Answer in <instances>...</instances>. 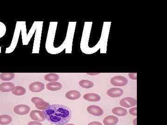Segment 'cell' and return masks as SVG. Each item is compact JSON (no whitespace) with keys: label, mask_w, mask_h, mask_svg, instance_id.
I'll use <instances>...</instances> for the list:
<instances>
[{"label":"cell","mask_w":167,"mask_h":125,"mask_svg":"<svg viewBox=\"0 0 167 125\" xmlns=\"http://www.w3.org/2000/svg\"><path fill=\"white\" fill-rule=\"evenodd\" d=\"M43 112L48 121L58 125L67 123L70 120L72 114L70 108L66 106L59 104L50 105Z\"/></svg>","instance_id":"obj_1"},{"label":"cell","mask_w":167,"mask_h":125,"mask_svg":"<svg viewBox=\"0 0 167 125\" xmlns=\"http://www.w3.org/2000/svg\"><path fill=\"white\" fill-rule=\"evenodd\" d=\"M57 21H51L49 24V28L47 32V38L45 42V49L47 52L51 54H57L62 52L66 47V42L59 47L54 46V40L57 27Z\"/></svg>","instance_id":"obj_2"},{"label":"cell","mask_w":167,"mask_h":125,"mask_svg":"<svg viewBox=\"0 0 167 125\" xmlns=\"http://www.w3.org/2000/svg\"><path fill=\"white\" fill-rule=\"evenodd\" d=\"M21 22L22 21H17L11 44L9 47H7L6 49V53H10L12 52H14V50L16 47L19 39L20 31H21Z\"/></svg>","instance_id":"obj_3"},{"label":"cell","mask_w":167,"mask_h":125,"mask_svg":"<svg viewBox=\"0 0 167 125\" xmlns=\"http://www.w3.org/2000/svg\"><path fill=\"white\" fill-rule=\"evenodd\" d=\"M43 21H39L38 27L35 31V38L33 42L32 53H40V44L41 38Z\"/></svg>","instance_id":"obj_4"},{"label":"cell","mask_w":167,"mask_h":125,"mask_svg":"<svg viewBox=\"0 0 167 125\" xmlns=\"http://www.w3.org/2000/svg\"><path fill=\"white\" fill-rule=\"evenodd\" d=\"M76 23V22H69L66 38L65 40L66 43V47H67L66 53L71 52L72 38H73V33L75 30Z\"/></svg>","instance_id":"obj_5"},{"label":"cell","mask_w":167,"mask_h":125,"mask_svg":"<svg viewBox=\"0 0 167 125\" xmlns=\"http://www.w3.org/2000/svg\"><path fill=\"white\" fill-rule=\"evenodd\" d=\"M31 102L35 104L36 108L39 110H44L50 105L49 103L45 102L43 99L39 97H32Z\"/></svg>","instance_id":"obj_6"},{"label":"cell","mask_w":167,"mask_h":125,"mask_svg":"<svg viewBox=\"0 0 167 125\" xmlns=\"http://www.w3.org/2000/svg\"><path fill=\"white\" fill-rule=\"evenodd\" d=\"M128 82V79L123 76H116L111 78L110 79V83L115 86L122 87L127 85Z\"/></svg>","instance_id":"obj_7"},{"label":"cell","mask_w":167,"mask_h":125,"mask_svg":"<svg viewBox=\"0 0 167 125\" xmlns=\"http://www.w3.org/2000/svg\"><path fill=\"white\" fill-rule=\"evenodd\" d=\"M120 104L123 107H129L135 106L136 105V100L135 98L131 97H125L120 101Z\"/></svg>","instance_id":"obj_8"},{"label":"cell","mask_w":167,"mask_h":125,"mask_svg":"<svg viewBox=\"0 0 167 125\" xmlns=\"http://www.w3.org/2000/svg\"><path fill=\"white\" fill-rule=\"evenodd\" d=\"M14 112L19 115H26L30 111V106L27 105L20 104L16 106L14 108Z\"/></svg>","instance_id":"obj_9"},{"label":"cell","mask_w":167,"mask_h":125,"mask_svg":"<svg viewBox=\"0 0 167 125\" xmlns=\"http://www.w3.org/2000/svg\"><path fill=\"white\" fill-rule=\"evenodd\" d=\"M30 117L32 120L37 121H43L45 119L43 112L39 110H32L30 114Z\"/></svg>","instance_id":"obj_10"},{"label":"cell","mask_w":167,"mask_h":125,"mask_svg":"<svg viewBox=\"0 0 167 125\" xmlns=\"http://www.w3.org/2000/svg\"><path fill=\"white\" fill-rule=\"evenodd\" d=\"M29 90L33 92H39L45 89V85L43 83L40 81H35L31 83L28 86Z\"/></svg>","instance_id":"obj_11"},{"label":"cell","mask_w":167,"mask_h":125,"mask_svg":"<svg viewBox=\"0 0 167 125\" xmlns=\"http://www.w3.org/2000/svg\"><path fill=\"white\" fill-rule=\"evenodd\" d=\"M87 111L89 114L96 116L102 115L104 113L103 109L96 105L89 106L87 107Z\"/></svg>","instance_id":"obj_12"},{"label":"cell","mask_w":167,"mask_h":125,"mask_svg":"<svg viewBox=\"0 0 167 125\" xmlns=\"http://www.w3.org/2000/svg\"><path fill=\"white\" fill-rule=\"evenodd\" d=\"M123 90L120 88H112L108 90L107 94L109 97L116 98L121 97L123 94Z\"/></svg>","instance_id":"obj_13"},{"label":"cell","mask_w":167,"mask_h":125,"mask_svg":"<svg viewBox=\"0 0 167 125\" xmlns=\"http://www.w3.org/2000/svg\"><path fill=\"white\" fill-rule=\"evenodd\" d=\"M15 88L14 83L11 82H5L0 84V91L8 92L13 90Z\"/></svg>","instance_id":"obj_14"},{"label":"cell","mask_w":167,"mask_h":125,"mask_svg":"<svg viewBox=\"0 0 167 125\" xmlns=\"http://www.w3.org/2000/svg\"><path fill=\"white\" fill-rule=\"evenodd\" d=\"M83 98L89 102H98L101 100V97L98 94L95 93H87L84 94Z\"/></svg>","instance_id":"obj_15"},{"label":"cell","mask_w":167,"mask_h":125,"mask_svg":"<svg viewBox=\"0 0 167 125\" xmlns=\"http://www.w3.org/2000/svg\"><path fill=\"white\" fill-rule=\"evenodd\" d=\"M118 122V118L113 115L108 116L103 120V123L105 125H116Z\"/></svg>","instance_id":"obj_16"},{"label":"cell","mask_w":167,"mask_h":125,"mask_svg":"<svg viewBox=\"0 0 167 125\" xmlns=\"http://www.w3.org/2000/svg\"><path fill=\"white\" fill-rule=\"evenodd\" d=\"M21 35H22V44L23 45H28V44L27 42V28H26V21H23L21 22Z\"/></svg>","instance_id":"obj_17"},{"label":"cell","mask_w":167,"mask_h":125,"mask_svg":"<svg viewBox=\"0 0 167 125\" xmlns=\"http://www.w3.org/2000/svg\"><path fill=\"white\" fill-rule=\"evenodd\" d=\"M66 98L70 100H77L80 97L81 94L77 90H70L66 93L65 94Z\"/></svg>","instance_id":"obj_18"},{"label":"cell","mask_w":167,"mask_h":125,"mask_svg":"<svg viewBox=\"0 0 167 125\" xmlns=\"http://www.w3.org/2000/svg\"><path fill=\"white\" fill-rule=\"evenodd\" d=\"M47 90L51 91H57L61 90L62 88V85L58 82H52L47 83L46 85Z\"/></svg>","instance_id":"obj_19"},{"label":"cell","mask_w":167,"mask_h":125,"mask_svg":"<svg viewBox=\"0 0 167 125\" xmlns=\"http://www.w3.org/2000/svg\"><path fill=\"white\" fill-rule=\"evenodd\" d=\"M39 21H35L33 22L30 30L29 31L28 33L27 34V42H28V44L29 43L31 39L32 38L33 33L35 32L36 29H37V27H38V24H39Z\"/></svg>","instance_id":"obj_20"},{"label":"cell","mask_w":167,"mask_h":125,"mask_svg":"<svg viewBox=\"0 0 167 125\" xmlns=\"http://www.w3.org/2000/svg\"><path fill=\"white\" fill-rule=\"evenodd\" d=\"M112 112L116 115L119 116H123L126 115L128 114L127 110L122 107H114L112 109Z\"/></svg>","instance_id":"obj_21"},{"label":"cell","mask_w":167,"mask_h":125,"mask_svg":"<svg viewBox=\"0 0 167 125\" xmlns=\"http://www.w3.org/2000/svg\"><path fill=\"white\" fill-rule=\"evenodd\" d=\"M27 90L24 87L22 86H15L14 90L12 91V93L17 96H21L25 94Z\"/></svg>","instance_id":"obj_22"},{"label":"cell","mask_w":167,"mask_h":125,"mask_svg":"<svg viewBox=\"0 0 167 125\" xmlns=\"http://www.w3.org/2000/svg\"><path fill=\"white\" fill-rule=\"evenodd\" d=\"M59 76L56 73H49L45 76L44 79L46 81L55 82L59 79Z\"/></svg>","instance_id":"obj_23"},{"label":"cell","mask_w":167,"mask_h":125,"mask_svg":"<svg viewBox=\"0 0 167 125\" xmlns=\"http://www.w3.org/2000/svg\"><path fill=\"white\" fill-rule=\"evenodd\" d=\"M79 84L82 88L90 89L94 86L93 82L88 80H82L79 81Z\"/></svg>","instance_id":"obj_24"},{"label":"cell","mask_w":167,"mask_h":125,"mask_svg":"<svg viewBox=\"0 0 167 125\" xmlns=\"http://www.w3.org/2000/svg\"><path fill=\"white\" fill-rule=\"evenodd\" d=\"M12 118L10 116L7 115H2L0 116V124L8 125L12 122Z\"/></svg>","instance_id":"obj_25"},{"label":"cell","mask_w":167,"mask_h":125,"mask_svg":"<svg viewBox=\"0 0 167 125\" xmlns=\"http://www.w3.org/2000/svg\"><path fill=\"white\" fill-rule=\"evenodd\" d=\"M15 77V74L13 73H3L0 74V79L2 81H7L13 79Z\"/></svg>","instance_id":"obj_26"},{"label":"cell","mask_w":167,"mask_h":125,"mask_svg":"<svg viewBox=\"0 0 167 125\" xmlns=\"http://www.w3.org/2000/svg\"><path fill=\"white\" fill-rule=\"evenodd\" d=\"M6 27L2 22L0 21V38L4 36L6 32ZM2 52V47H0V53Z\"/></svg>","instance_id":"obj_27"},{"label":"cell","mask_w":167,"mask_h":125,"mask_svg":"<svg viewBox=\"0 0 167 125\" xmlns=\"http://www.w3.org/2000/svg\"><path fill=\"white\" fill-rule=\"evenodd\" d=\"M136 107H134L129 110V113L132 115L136 116Z\"/></svg>","instance_id":"obj_28"},{"label":"cell","mask_w":167,"mask_h":125,"mask_svg":"<svg viewBox=\"0 0 167 125\" xmlns=\"http://www.w3.org/2000/svg\"><path fill=\"white\" fill-rule=\"evenodd\" d=\"M28 125H43L40 122H37V121H31L28 123Z\"/></svg>","instance_id":"obj_29"},{"label":"cell","mask_w":167,"mask_h":125,"mask_svg":"<svg viewBox=\"0 0 167 125\" xmlns=\"http://www.w3.org/2000/svg\"><path fill=\"white\" fill-rule=\"evenodd\" d=\"M129 77L131 78L132 79L136 80V73H129Z\"/></svg>","instance_id":"obj_30"},{"label":"cell","mask_w":167,"mask_h":125,"mask_svg":"<svg viewBox=\"0 0 167 125\" xmlns=\"http://www.w3.org/2000/svg\"><path fill=\"white\" fill-rule=\"evenodd\" d=\"M88 125H103L102 123H100L97 121H93V122H90Z\"/></svg>","instance_id":"obj_31"},{"label":"cell","mask_w":167,"mask_h":125,"mask_svg":"<svg viewBox=\"0 0 167 125\" xmlns=\"http://www.w3.org/2000/svg\"><path fill=\"white\" fill-rule=\"evenodd\" d=\"M66 125H74V124H68Z\"/></svg>","instance_id":"obj_32"}]
</instances>
